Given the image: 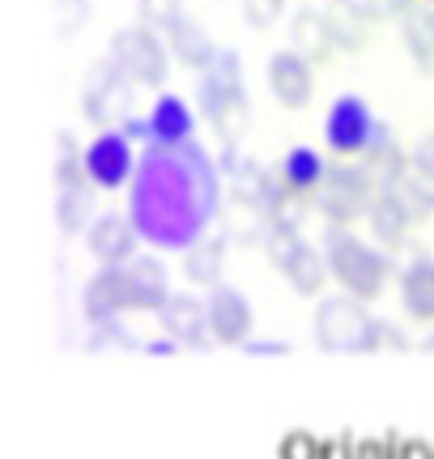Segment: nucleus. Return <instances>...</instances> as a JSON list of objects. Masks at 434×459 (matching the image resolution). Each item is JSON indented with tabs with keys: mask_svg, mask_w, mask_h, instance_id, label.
Returning <instances> with one entry per match:
<instances>
[{
	"mask_svg": "<svg viewBox=\"0 0 434 459\" xmlns=\"http://www.w3.org/2000/svg\"><path fill=\"white\" fill-rule=\"evenodd\" d=\"M184 17V0H141V26H150V30L170 34Z\"/></svg>",
	"mask_w": 434,
	"mask_h": 459,
	"instance_id": "bb28decb",
	"label": "nucleus"
},
{
	"mask_svg": "<svg viewBox=\"0 0 434 459\" xmlns=\"http://www.w3.org/2000/svg\"><path fill=\"white\" fill-rule=\"evenodd\" d=\"M401 34H404V48H409V60L418 65V73L434 77V0H418L401 17Z\"/></svg>",
	"mask_w": 434,
	"mask_h": 459,
	"instance_id": "aec40b11",
	"label": "nucleus"
},
{
	"mask_svg": "<svg viewBox=\"0 0 434 459\" xmlns=\"http://www.w3.org/2000/svg\"><path fill=\"white\" fill-rule=\"evenodd\" d=\"M221 209V170L204 145H150L128 187V217L153 247L187 251L209 238Z\"/></svg>",
	"mask_w": 434,
	"mask_h": 459,
	"instance_id": "f257e3e1",
	"label": "nucleus"
},
{
	"mask_svg": "<svg viewBox=\"0 0 434 459\" xmlns=\"http://www.w3.org/2000/svg\"><path fill=\"white\" fill-rule=\"evenodd\" d=\"M204 307H209V328H213L217 344H247L251 332H256V311L243 290L234 285H213L204 294Z\"/></svg>",
	"mask_w": 434,
	"mask_h": 459,
	"instance_id": "4468645a",
	"label": "nucleus"
},
{
	"mask_svg": "<svg viewBox=\"0 0 434 459\" xmlns=\"http://www.w3.org/2000/svg\"><path fill=\"white\" fill-rule=\"evenodd\" d=\"M384 132H387V124L375 119V111L358 94L333 99V107L324 115V141H328V149H333L336 158H362L367 162V153L379 145Z\"/></svg>",
	"mask_w": 434,
	"mask_h": 459,
	"instance_id": "0eeeda50",
	"label": "nucleus"
},
{
	"mask_svg": "<svg viewBox=\"0 0 434 459\" xmlns=\"http://www.w3.org/2000/svg\"><path fill=\"white\" fill-rule=\"evenodd\" d=\"M243 349H247V353H290V344L285 341H256V336H251Z\"/></svg>",
	"mask_w": 434,
	"mask_h": 459,
	"instance_id": "7c9ffc66",
	"label": "nucleus"
},
{
	"mask_svg": "<svg viewBox=\"0 0 434 459\" xmlns=\"http://www.w3.org/2000/svg\"><path fill=\"white\" fill-rule=\"evenodd\" d=\"M175 294L167 281V268L158 255H136L128 264H116V268H99L94 277L85 281V324L90 328H111L119 324L124 311H162L167 298Z\"/></svg>",
	"mask_w": 434,
	"mask_h": 459,
	"instance_id": "f03ea898",
	"label": "nucleus"
},
{
	"mask_svg": "<svg viewBox=\"0 0 434 459\" xmlns=\"http://www.w3.org/2000/svg\"><path fill=\"white\" fill-rule=\"evenodd\" d=\"M124 68V77L133 85H162L170 68V48L162 43V34L150 30V26H124V30L111 39V56Z\"/></svg>",
	"mask_w": 434,
	"mask_h": 459,
	"instance_id": "9b49d317",
	"label": "nucleus"
},
{
	"mask_svg": "<svg viewBox=\"0 0 434 459\" xmlns=\"http://www.w3.org/2000/svg\"><path fill=\"white\" fill-rule=\"evenodd\" d=\"M94 183L85 175V149L73 145V136H56V226L65 234H85L94 221Z\"/></svg>",
	"mask_w": 434,
	"mask_h": 459,
	"instance_id": "423d86ee",
	"label": "nucleus"
},
{
	"mask_svg": "<svg viewBox=\"0 0 434 459\" xmlns=\"http://www.w3.org/2000/svg\"><path fill=\"white\" fill-rule=\"evenodd\" d=\"M221 268H226V243L213 238V234L184 251V277L192 285H204V290L221 285Z\"/></svg>",
	"mask_w": 434,
	"mask_h": 459,
	"instance_id": "4be33fe9",
	"label": "nucleus"
},
{
	"mask_svg": "<svg viewBox=\"0 0 434 459\" xmlns=\"http://www.w3.org/2000/svg\"><path fill=\"white\" fill-rule=\"evenodd\" d=\"M409 170H418L421 179L434 183V136H421L413 153H409Z\"/></svg>",
	"mask_w": 434,
	"mask_h": 459,
	"instance_id": "cd10ccee",
	"label": "nucleus"
},
{
	"mask_svg": "<svg viewBox=\"0 0 434 459\" xmlns=\"http://www.w3.org/2000/svg\"><path fill=\"white\" fill-rule=\"evenodd\" d=\"M158 328L167 341H175L179 349H204L213 341L209 328V307L196 294H170L167 307L158 311Z\"/></svg>",
	"mask_w": 434,
	"mask_h": 459,
	"instance_id": "2eb2a0df",
	"label": "nucleus"
},
{
	"mask_svg": "<svg viewBox=\"0 0 434 459\" xmlns=\"http://www.w3.org/2000/svg\"><path fill=\"white\" fill-rule=\"evenodd\" d=\"M141 230L128 213H99L85 230V247H90V255L99 260V268H116V264H128L136 260L141 251Z\"/></svg>",
	"mask_w": 434,
	"mask_h": 459,
	"instance_id": "ddd939ff",
	"label": "nucleus"
},
{
	"mask_svg": "<svg viewBox=\"0 0 434 459\" xmlns=\"http://www.w3.org/2000/svg\"><path fill=\"white\" fill-rule=\"evenodd\" d=\"M192 128H196V115L184 99L175 94H162V99L150 107L145 115V132H150V145H187L192 141Z\"/></svg>",
	"mask_w": 434,
	"mask_h": 459,
	"instance_id": "6ab92c4d",
	"label": "nucleus"
},
{
	"mask_svg": "<svg viewBox=\"0 0 434 459\" xmlns=\"http://www.w3.org/2000/svg\"><path fill=\"white\" fill-rule=\"evenodd\" d=\"M367 221H370V230H375V243L379 247H396L404 234H409V226H413V217L401 209V200L387 196L384 187H379V196H375V204H370Z\"/></svg>",
	"mask_w": 434,
	"mask_h": 459,
	"instance_id": "b1692460",
	"label": "nucleus"
},
{
	"mask_svg": "<svg viewBox=\"0 0 434 459\" xmlns=\"http://www.w3.org/2000/svg\"><path fill=\"white\" fill-rule=\"evenodd\" d=\"M426 349H434V332H430V336H426Z\"/></svg>",
	"mask_w": 434,
	"mask_h": 459,
	"instance_id": "2f4dec72",
	"label": "nucleus"
},
{
	"mask_svg": "<svg viewBox=\"0 0 434 459\" xmlns=\"http://www.w3.org/2000/svg\"><path fill=\"white\" fill-rule=\"evenodd\" d=\"M379 196V179L370 175V166H358V162H336L328 170V179L319 187V213L328 217L333 226H350L353 217L370 213V204Z\"/></svg>",
	"mask_w": 434,
	"mask_h": 459,
	"instance_id": "6e6552de",
	"label": "nucleus"
},
{
	"mask_svg": "<svg viewBox=\"0 0 434 459\" xmlns=\"http://www.w3.org/2000/svg\"><path fill=\"white\" fill-rule=\"evenodd\" d=\"M196 99H201L204 119H209L221 136H230L234 128H243V119H247V82H243V60H239L230 48H217L213 65L201 73Z\"/></svg>",
	"mask_w": 434,
	"mask_h": 459,
	"instance_id": "39448f33",
	"label": "nucleus"
},
{
	"mask_svg": "<svg viewBox=\"0 0 434 459\" xmlns=\"http://www.w3.org/2000/svg\"><path fill=\"white\" fill-rule=\"evenodd\" d=\"M324 260H328V273H333L336 285L345 294L362 298V302L384 294L387 277H392V260H387L384 247L358 238L350 226H328V234H324Z\"/></svg>",
	"mask_w": 434,
	"mask_h": 459,
	"instance_id": "20e7f679",
	"label": "nucleus"
},
{
	"mask_svg": "<svg viewBox=\"0 0 434 459\" xmlns=\"http://www.w3.org/2000/svg\"><path fill=\"white\" fill-rule=\"evenodd\" d=\"M82 111L90 124H99L102 132L107 128H124V119L133 111V82L124 77V68L116 60H99L90 65L82 85Z\"/></svg>",
	"mask_w": 434,
	"mask_h": 459,
	"instance_id": "1a4fd4ad",
	"label": "nucleus"
},
{
	"mask_svg": "<svg viewBox=\"0 0 434 459\" xmlns=\"http://www.w3.org/2000/svg\"><path fill=\"white\" fill-rule=\"evenodd\" d=\"M136 166H141V158H136L133 136L124 128H107L85 145V175H90V183H94L99 192L133 187Z\"/></svg>",
	"mask_w": 434,
	"mask_h": 459,
	"instance_id": "f8f14e48",
	"label": "nucleus"
},
{
	"mask_svg": "<svg viewBox=\"0 0 434 459\" xmlns=\"http://www.w3.org/2000/svg\"><path fill=\"white\" fill-rule=\"evenodd\" d=\"M290 43L299 56H307L311 65L319 60H333L336 56V30H333V13L328 9H307L302 4L294 22H290Z\"/></svg>",
	"mask_w": 434,
	"mask_h": 459,
	"instance_id": "a211bd4d",
	"label": "nucleus"
},
{
	"mask_svg": "<svg viewBox=\"0 0 434 459\" xmlns=\"http://www.w3.org/2000/svg\"><path fill=\"white\" fill-rule=\"evenodd\" d=\"M265 77H268L273 99L282 102V107H290V111L307 107V102H311V94H316V68H311V60H307V56H299L294 48L277 51V56L268 60Z\"/></svg>",
	"mask_w": 434,
	"mask_h": 459,
	"instance_id": "dca6fc26",
	"label": "nucleus"
},
{
	"mask_svg": "<svg viewBox=\"0 0 434 459\" xmlns=\"http://www.w3.org/2000/svg\"><path fill=\"white\" fill-rule=\"evenodd\" d=\"M384 192L401 200V209L413 217V221H421V217L434 213V183L421 179L418 170H401L392 183H384Z\"/></svg>",
	"mask_w": 434,
	"mask_h": 459,
	"instance_id": "393cba45",
	"label": "nucleus"
},
{
	"mask_svg": "<svg viewBox=\"0 0 434 459\" xmlns=\"http://www.w3.org/2000/svg\"><path fill=\"white\" fill-rule=\"evenodd\" d=\"M401 307L421 324H434V260L418 255L401 273Z\"/></svg>",
	"mask_w": 434,
	"mask_h": 459,
	"instance_id": "412c9836",
	"label": "nucleus"
},
{
	"mask_svg": "<svg viewBox=\"0 0 434 459\" xmlns=\"http://www.w3.org/2000/svg\"><path fill=\"white\" fill-rule=\"evenodd\" d=\"M367 4H370V13L375 17H404L418 0H367Z\"/></svg>",
	"mask_w": 434,
	"mask_h": 459,
	"instance_id": "c756f323",
	"label": "nucleus"
},
{
	"mask_svg": "<svg viewBox=\"0 0 434 459\" xmlns=\"http://www.w3.org/2000/svg\"><path fill=\"white\" fill-rule=\"evenodd\" d=\"M268 255H273V268L282 273L294 294L311 298L324 290V281L333 277L328 273V260H324V247H316L311 238H302L299 230H273L268 234Z\"/></svg>",
	"mask_w": 434,
	"mask_h": 459,
	"instance_id": "9d476101",
	"label": "nucleus"
},
{
	"mask_svg": "<svg viewBox=\"0 0 434 459\" xmlns=\"http://www.w3.org/2000/svg\"><path fill=\"white\" fill-rule=\"evenodd\" d=\"M333 166L324 162V153L311 145H294L285 149V158L277 162V179L285 183L290 200H307V196H319V187L328 179Z\"/></svg>",
	"mask_w": 434,
	"mask_h": 459,
	"instance_id": "f3484780",
	"label": "nucleus"
},
{
	"mask_svg": "<svg viewBox=\"0 0 434 459\" xmlns=\"http://www.w3.org/2000/svg\"><path fill=\"white\" fill-rule=\"evenodd\" d=\"M282 4H285V0H243V9H247V17H251V26H268L273 17L282 13Z\"/></svg>",
	"mask_w": 434,
	"mask_h": 459,
	"instance_id": "c85d7f7f",
	"label": "nucleus"
},
{
	"mask_svg": "<svg viewBox=\"0 0 434 459\" xmlns=\"http://www.w3.org/2000/svg\"><path fill=\"white\" fill-rule=\"evenodd\" d=\"M170 56H179L184 65H192V68H209L213 65V56H217V48H213V39L204 34V26L196 22V17H184L175 30H170Z\"/></svg>",
	"mask_w": 434,
	"mask_h": 459,
	"instance_id": "5701e85b",
	"label": "nucleus"
},
{
	"mask_svg": "<svg viewBox=\"0 0 434 459\" xmlns=\"http://www.w3.org/2000/svg\"><path fill=\"white\" fill-rule=\"evenodd\" d=\"M316 344L324 353H375L379 344H401V336L392 332V324L375 319L367 311V302L353 294H328L316 307Z\"/></svg>",
	"mask_w": 434,
	"mask_h": 459,
	"instance_id": "7ed1b4c3",
	"label": "nucleus"
},
{
	"mask_svg": "<svg viewBox=\"0 0 434 459\" xmlns=\"http://www.w3.org/2000/svg\"><path fill=\"white\" fill-rule=\"evenodd\" d=\"M333 13V30H336V51H353L362 48V39H367V26H370V4L367 0H341Z\"/></svg>",
	"mask_w": 434,
	"mask_h": 459,
	"instance_id": "a878e982",
	"label": "nucleus"
}]
</instances>
